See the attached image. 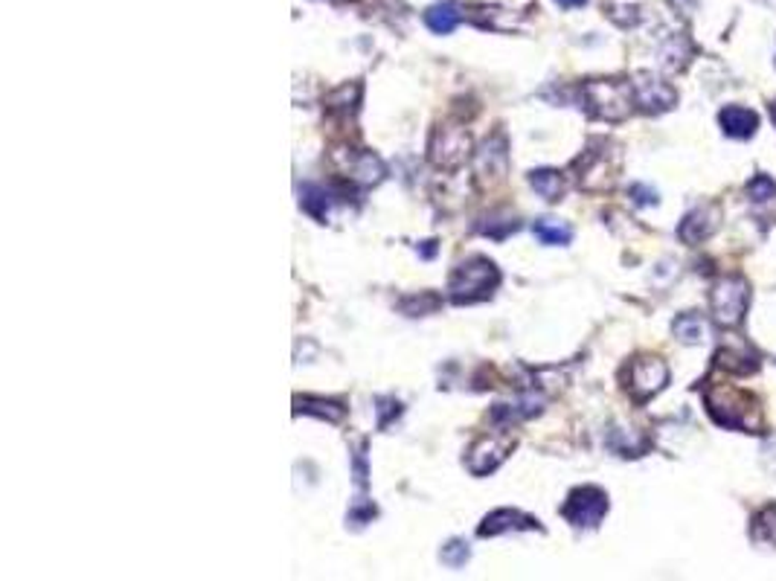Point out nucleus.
Masks as SVG:
<instances>
[{
	"instance_id": "1",
	"label": "nucleus",
	"mask_w": 776,
	"mask_h": 581,
	"mask_svg": "<svg viewBox=\"0 0 776 581\" xmlns=\"http://www.w3.org/2000/svg\"><path fill=\"white\" fill-rule=\"evenodd\" d=\"M706 410L721 427H733L741 434H762L764 418L756 395L738 390L733 383H710L704 392Z\"/></svg>"
},
{
	"instance_id": "2",
	"label": "nucleus",
	"mask_w": 776,
	"mask_h": 581,
	"mask_svg": "<svg viewBox=\"0 0 776 581\" xmlns=\"http://www.w3.org/2000/svg\"><path fill=\"white\" fill-rule=\"evenodd\" d=\"M620 146L611 139H590V146L582 151V157L573 160V174L578 189L585 192H608L617 183L620 174Z\"/></svg>"
},
{
	"instance_id": "3",
	"label": "nucleus",
	"mask_w": 776,
	"mask_h": 581,
	"mask_svg": "<svg viewBox=\"0 0 776 581\" xmlns=\"http://www.w3.org/2000/svg\"><path fill=\"white\" fill-rule=\"evenodd\" d=\"M501 285V271L485 256H468L462 259L448 276V297L457 306H468V302L489 299L494 288Z\"/></svg>"
},
{
	"instance_id": "4",
	"label": "nucleus",
	"mask_w": 776,
	"mask_h": 581,
	"mask_svg": "<svg viewBox=\"0 0 776 581\" xmlns=\"http://www.w3.org/2000/svg\"><path fill=\"white\" fill-rule=\"evenodd\" d=\"M582 108L594 116V120L605 122H622L628 120L634 105L631 81L622 79H590L582 85Z\"/></svg>"
},
{
	"instance_id": "5",
	"label": "nucleus",
	"mask_w": 776,
	"mask_h": 581,
	"mask_svg": "<svg viewBox=\"0 0 776 581\" xmlns=\"http://www.w3.org/2000/svg\"><path fill=\"white\" fill-rule=\"evenodd\" d=\"M750 306V285L745 276H721L710 290V308L718 325L736 329Z\"/></svg>"
},
{
	"instance_id": "6",
	"label": "nucleus",
	"mask_w": 776,
	"mask_h": 581,
	"mask_svg": "<svg viewBox=\"0 0 776 581\" xmlns=\"http://www.w3.org/2000/svg\"><path fill=\"white\" fill-rule=\"evenodd\" d=\"M471 157V134L462 125L443 122L427 139V160L436 169H460Z\"/></svg>"
},
{
	"instance_id": "7",
	"label": "nucleus",
	"mask_w": 776,
	"mask_h": 581,
	"mask_svg": "<svg viewBox=\"0 0 776 581\" xmlns=\"http://www.w3.org/2000/svg\"><path fill=\"white\" fill-rule=\"evenodd\" d=\"M561 515L576 529H596L608 515V494L599 485H578L561 506Z\"/></svg>"
},
{
	"instance_id": "8",
	"label": "nucleus",
	"mask_w": 776,
	"mask_h": 581,
	"mask_svg": "<svg viewBox=\"0 0 776 581\" xmlns=\"http://www.w3.org/2000/svg\"><path fill=\"white\" fill-rule=\"evenodd\" d=\"M669 383V366L654 355L634 358L625 369V390L634 401H648Z\"/></svg>"
},
{
	"instance_id": "9",
	"label": "nucleus",
	"mask_w": 776,
	"mask_h": 581,
	"mask_svg": "<svg viewBox=\"0 0 776 581\" xmlns=\"http://www.w3.org/2000/svg\"><path fill=\"white\" fill-rule=\"evenodd\" d=\"M506 174H509V146L506 137L497 131L474 155V178H477L480 189H494V186L506 181Z\"/></svg>"
},
{
	"instance_id": "10",
	"label": "nucleus",
	"mask_w": 776,
	"mask_h": 581,
	"mask_svg": "<svg viewBox=\"0 0 776 581\" xmlns=\"http://www.w3.org/2000/svg\"><path fill=\"white\" fill-rule=\"evenodd\" d=\"M631 93H634L637 111L652 114V116L671 111V108H675V102H678V90L671 88L669 81L660 79V76L645 73V70H643V73H634Z\"/></svg>"
},
{
	"instance_id": "11",
	"label": "nucleus",
	"mask_w": 776,
	"mask_h": 581,
	"mask_svg": "<svg viewBox=\"0 0 776 581\" xmlns=\"http://www.w3.org/2000/svg\"><path fill=\"white\" fill-rule=\"evenodd\" d=\"M515 448V439L506 436V434H489V436H480L466 453V468L474 476H485L497 471L501 465L506 462V457L512 453Z\"/></svg>"
},
{
	"instance_id": "12",
	"label": "nucleus",
	"mask_w": 776,
	"mask_h": 581,
	"mask_svg": "<svg viewBox=\"0 0 776 581\" xmlns=\"http://www.w3.org/2000/svg\"><path fill=\"white\" fill-rule=\"evenodd\" d=\"M718 224H721V209H718V204H704V206H695L692 213H687V218H683L678 227V236L687 244H701L713 236Z\"/></svg>"
},
{
	"instance_id": "13",
	"label": "nucleus",
	"mask_w": 776,
	"mask_h": 581,
	"mask_svg": "<svg viewBox=\"0 0 776 581\" xmlns=\"http://www.w3.org/2000/svg\"><path fill=\"white\" fill-rule=\"evenodd\" d=\"M520 529H538L541 532V523L538 518L524 515L518 509H494L492 515H485L477 535L480 538H494V535H503V532H520Z\"/></svg>"
},
{
	"instance_id": "14",
	"label": "nucleus",
	"mask_w": 776,
	"mask_h": 581,
	"mask_svg": "<svg viewBox=\"0 0 776 581\" xmlns=\"http://www.w3.org/2000/svg\"><path fill=\"white\" fill-rule=\"evenodd\" d=\"M343 163H346L350 178L355 183H361V186H378L381 181H384V174H387L384 160H381L378 155H373V151H367V148H361V151L350 148L343 155Z\"/></svg>"
},
{
	"instance_id": "15",
	"label": "nucleus",
	"mask_w": 776,
	"mask_h": 581,
	"mask_svg": "<svg viewBox=\"0 0 776 581\" xmlns=\"http://www.w3.org/2000/svg\"><path fill=\"white\" fill-rule=\"evenodd\" d=\"M361 97H364V85L361 81H346V85L334 88L326 99H323V108L332 116V120L350 122L355 120L358 108H361Z\"/></svg>"
},
{
	"instance_id": "16",
	"label": "nucleus",
	"mask_w": 776,
	"mask_h": 581,
	"mask_svg": "<svg viewBox=\"0 0 776 581\" xmlns=\"http://www.w3.org/2000/svg\"><path fill=\"white\" fill-rule=\"evenodd\" d=\"M718 122H721V131L733 139H747L756 134L759 128V116L750 108H741V105H730L721 114H718Z\"/></svg>"
},
{
	"instance_id": "17",
	"label": "nucleus",
	"mask_w": 776,
	"mask_h": 581,
	"mask_svg": "<svg viewBox=\"0 0 776 581\" xmlns=\"http://www.w3.org/2000/svg\"><path fill=\"white\" fill-rule=\"evenodd\" d=\"M715 366L718 369H727V372H738V375H747V372H756L759 369V360L753 355V349L738 343L733 346H724L715 352Z\"/></svg>"
},
{
	"instance_id": "18",
	"label": "nucleus",
	"mask_w": 776,
	"mask_h": 581,
	"mask_svg": "<svg viewBox=\"0 0 776 581\" xmlns=\"http://www.w3.org/2000/svg\"><path fill=\"white\" fill-rule=\"evenodd\" d=\"M529 186L544 198V201L555 204V201H561L564 192H567V178L559 169H532Z\"/></svg>"
},
{
	"instance_id": "19",
	"label": "nucleus",
	"mask_w": 776,
	"mask_h": 581,
	"mask_svg": "<svg viewBox=\"0 0 776 581\" xmlns=\"http://www.w3.org/2000/svg\"><path fill=\"white\" fill-rule=\"evenodd\" d=\"M294 413H306V416H320L326 422H341L346 416V407L341 401L332 399H317V395H297L294 399Z\"/></svg>"
},
{
	"instance_id": "20",
	"label": "nucleus",
	"mask_w": 776,
	"mask_h": 581,
	"mask_svg": "<svg viewBox=\"0 0 776 581\" xmlns=\"http://www.w3.org/2000/svg\"><path fill=\"white\" fill-rule=\"evenodd\" d=\"M671 332H675V337L680 343L698 346V343L706 341V337H710V323H706L701 314L689 311V314H680V317L671 323Z\"/></svg>"
},
{
	"instance_id": "21",
	"label": "nucleus",
	"mask_w": 776,
	"mask_h": 581,
	"mask_svg": "<svg viewBox=\"0 0 776 581\" xmlns=\"http://www.w3.org/2000/svg\"><path fill=\"white\" fill-rule=\"evenodd\" d=\"M460 9H457V4H434V6H427L425 9V23H427V29L431 32H436V35H448V32H454L457 29V23H460Z\"/></svg>"
},
{
	"instance_id": "22",
	"label": "nucleus",
	"mask_w": 776,
	"mask_h": 581,
	"mask_svg": "<svg viewBox=\"0 0 776 581\" xmlns=\"http://www.w3.org/2000/svg\"><path fill=\"white\" fill-rule=\"evenodd\" d=\"M605 15L620 29H631L643 21V4L640 0H605Z\"/></svg>"
},
{
	"instance_id": "23",
	"label": "nucleus",
	"mask_w": 776,
	"mask_h": 581,
	"mask_svg": "<svg viewBox=\"0 0 776 581\" xmlns=\"http://www.w3.org/2000/svg\"><path fill=\"white\" fill-rule=\"evenodd\" d=\"M532 232H536V239L541 244H550V248H564V244H570L573 239V230L567 227L564 221H555V218H538Z\"/></svg>"
},
{
	"instance_id": "24",
	"label": "nucleus",
	"mask_w": 776,
	"mask_h": 581,
	"mask_svg": "<svg viewBox=\"0 0 776 581\" xmlns=\"http://www.w3.org/2000/svg\"><path fill=\"white\" fill-rule=\"evenodd\" d=\"M329 204H332L329 192L323 189V186H317V183H306L303 189H299V206H303L311 218H317L320 224L329 215Z\"/></svg>"
},
{
	"instance_id": "25",
	"label": "nucleus",
	"mask_w": 776,
	"mask_h": 581,
	"mask_svg": "<svg viewBox=\"0 0 776 581\" xmlns=\"http://www.w3.org/2000/svg\"><path fill=\"white\" fill-rule=\"evenodd\" d=\"M750 538L756 543L776 546V503L764 506L759 515L750 520Z\"/></svg>"
},
{
	"instance_id": "26",
	"label": "nucleus",
	"mask_w": 776,
	"mask_h": 581,
	"mask_svg": "<svg viewBox=\"0 0 776 581\" xmlns=\"http://www.w3.org/2000/svg\"><path fill=\"white\" fill-rule=\"evenodd\" d=\"M443 299H439L434 290H422V294H413V297H404L399 302V308L408 314V317H425V314H434Z\"/></svg>"
},
{
	"instance_id": "27",
	"label": "nucleus",
	"mask_w": 776,
	"mask_h": 581,
	"mask_svg": "<svg viewBox=\"0 0 776 581\" xmlns=\"http://www.w3.org/2000/svg\"><path fill=\"white\" fill-rule=\"evenodd\" d=\"M518 230H520V221H518L515 215H506V213H492V215L480 224L483 236L497 239V241L506 239V236H512V232H518Z\"/></svg>"
},
{
	"instance_id": "28",
	"label": "nucleus",
	"mask_w": 776,
	"mask_h": 581,
	"mask_svg": "<svg viewBox=\"0 0 776 581\" xmlns=\"http://www.w3.org/2000/svg\"><path fill=\"white\" fill-rule=\"evenodd\" d=\"M663 67L666 70H683L687 67V62H689V41L683 38V35H671V38L666 41V46H663Z\"/></svg>"
},
{
	"instance_id": "29",
	"label": "nucleus",
	"mask_w": 776,
	"mask_h": 581,
	"mask_svg": "<svg viewBox=\"0 0 776 581\" xmlns=\"http://www.w3.org/2000/svg\"><path fill=\"white\" fill-rule=\"evenodd\" d=\"M747 198L753 204H773L776 201V183L768 178V174H756V178L747 183Z\"/></svg>"
},
{
	"instance_id": "30",
	"label": "nucleus",
	"mask_w": 776,
	"mask_h": 581,
	"mask_svg": "<svg viewBox=\"0 0 776 581\" xmlns=\"http://www.w3.org/2000/svg\"><path fill=\"white\" fill-rule=\"evenodd\" d=\"M439 558H443V564L460 569V567H466V561L471 558V550H468V543H466V541L451 538V541L443 546V552H439Z\"/></svg>"
},
{
	"instance_id": "31",
	"label": "nucleus",
	"mask_w": 776,
	"mask_h": 581,
	"mask_svg": "<svg viewBox=\"0 0 776 581\" xmlns=\"http://www.w3.org/2000/svg\"><path fill=\"white\" fill-rule=\"evenodd\" d=\"M375 518V506L367 503V500H355V506L350 509V515H346V520L352 523V526H364V523H369Z\"/></svg>"
},
{
	"instance_id": "32",
	"label": "nucleus",
	"mask_w": 776,
	"mask_h": 581,
	"mask_svg": "<svg viewBox=\"0 0 776 581\" xmlns=\"http://www.w3.org/2000/svg\"><path fill=\"white\" fill-rule=\"evenodd\" d=\"M375 404H378V407H375V413H378V427L384 430V427H390V418L401 413V404H399L396 399H378Z\"/></svg>"
},
{
	"instance_id": "33",
	"label": "nucleus",
	"mask_w": 776,
	"mask_h": 581,
	"mask_svg": "<svg viewBox=\"0 0 776 581\" xmlns=\"http://www.w3.org/2000/svg\"><path fill=\"white\" fill-rule=\"evenodd\" d=\"M631 198H634L637 204H643V206L657 204V201H660L657 192H654V189H648V186H643V183H634V186H631Z\"/></svg>"
},
{
	"instance_id": "34",
	"label": "nucleus",
	"mask_w": 776,
	"mask_h": 581,
	"mask_svg": "<svg viewBox=\"0 0 776 581\" xmlns=\"http://www.w3.org/2000/svg\"><path fill=\"white\" fill-rule=\"evenodd\" d=\"M355 483L367 488V459H364V450L355 453Z\"/></svg>"
},
{
	"instance_id": "35",
	"label": "nucleus",
	"mask_w": 776,
	"mask_h": 581,
	"mask_svg": "<svg viewBox=\"0 0 776 581\" xmlns=\"http://www.w3.org/2000/svg\"><path fill=\"white\" fill-rule=\"evenodd\" d=\"M555 4L564 6V9H578V6H585L587 0H555Z\"/></svg>"
},
{
	"instance_id": "36",
	"label": "nucleus",
	"mask_w": 776,
	"mask_h": 581,
	"mask_svg": "<svg viewBox=\"0 0 776 581\" xmlns=\"http://www.w3.org/2000/svg\"><path fill=\"white\" fill-rule=\"evenodd\" d=\"M671 4H675V9H680V4H687V6H689V12L695 9V0H671Z\"/></svg>"
},
{
	"instance_id": "37",
	"label": "nucleus",
	"mask_w": 776,
	"mask_h": 581,
	"mask_svg": "<svg viewBox=\"0 0 776 581\" xmlns=\"http://www.w3.org/2000/svg\"><path fill=\"white\" fill-rule=\"evenodd\" d=\"M771 120H773V125H776V102H771Z\"/></svg>"
},
{
	"instance_id": "38",
	"label": "nucleus",
	"mask_w": 776,
	"mask_h": 581,
	"mask_svg": "<svg viewBox=\"0 0 776 581\" xmlns=\"http://www.w3.org/2000/svg\"><path fill=\"white\" fill-rule=\"evenodd\" d=\"M762 4H776V0H762Z\"/></svg>"
}]
</instances>
